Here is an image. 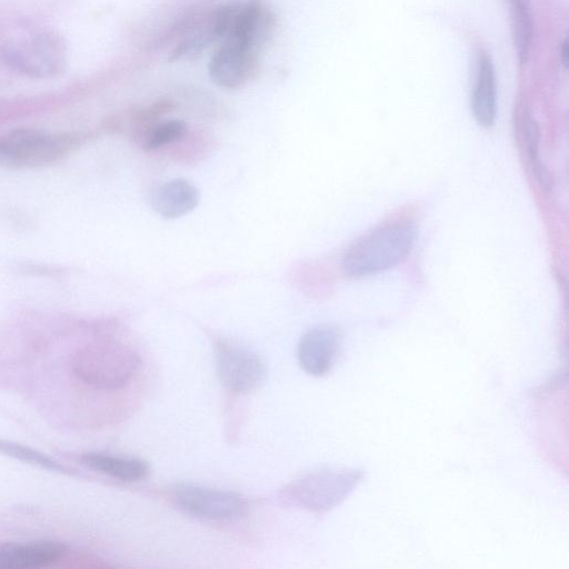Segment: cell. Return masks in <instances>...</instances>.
<instances>
[{
  "mask_svg": "<svg viewBox=\"0 0 569 569\" xmlns=\"http://www.w3.org/2000/svg\"><path fill=\"white\" fill-rule=\"evenodd\" d=\"M417 228L411 221H393L375 229L352 243L342 259L349 277L383 271L403 259L413 246Z\"/></svg>",
  "mask_w": 569,
  "mask_h": 569,
  "instance_id": "obj_1",
  "label": "cell"
},
{
  "mask_svg": "<svg viewBox=\"0 0 569 569\" xmlns=\"http://www.w3.org/2000/svg\"><path fill=\"white\" fill-rule=\"evenodd\" d=\"M139 357L117 342L90 343L78 350L71 370L83 383L99 389H117L127 385L138 371Z\"/></svg>",
  "mask_w": 569,
  "mask_h": 569,
  "instance_id": "obj_2",
  "label": "cell"
},
{
  "mask_svg": "<svg viewBox=\"0 0 569 569\" xmlns=\"http://www.w3.org/2000/svg\"><path fill=\"white\" fill-rule=\"evenodd\" d=\"M80 141L73 133L14 129L0 136V163L14 168L49 164L64 158Z\"/></svg>",
  "mask_w": 569,
  "mask_h": 569,
  "instance_id": "obj_3",
  "label": "cell"
},
{
  "mask_svg": "<svg viewBox=\"0 0 569 569\" xmlns=\"http://www.w3.org/2000/svg\"><path fill=\"white\" fill-rule=\"evenodd\" d=\"M4 62L31 78H50L61 73L67 63V48L53 32H38L11 41L2 48Z\"/></svg>",
  "mask_w": 569,
  "mask_h": 569,
  "instance_id": "obj_4",
  "label": "cell"
},
{
  "mask_svg": "<svg viewBox=\"0 0 569 569\" xmlns=\"http://www.w3.org/2000/svg\"><path fill=\"white\" fill-rule=\"evenodd\" d=\"M363 470L356 468H326L293 481L288 495L300 506L317 512L341 503L362 481Z\"/></svg>",
  "mask_w": 569,
  "mask_h": 569,
  "instance_id": "obj_5",
  "label": "cell"
},
{
  "mask_svg": "<svg viewBox=\"0 0 569 569\" xmlns=\"http://www.w3.org/2000/svg\"><path fill=\"white\" fill-rule=\"evenodd\" d=\"M214 359L221 385L232 392L250 391L263 378L264 365L261 358L246 348L228 341H217Z\"/></svg>",
  "mask_w": 569,
  "mask_h": 569,
  "instance_id": "obj_6",
  "label": "cell"
},
{
  "mask_svg": "<svg viewBox=\"0 0 569 569\" xmlns=\"http://www.w3.org/2000/svg\"><path fill=\"white\" fill-rule=\"evenodd\" d=\"M174 500L187 512L210 520H228L242 513L244 501L233 492L196 485H180Z\"/></svg>",
  "mask_w": 569,
  "mask_h": 569,
  "instance_id": "obj_7",
  "label": "cell"
},
{
  "mask_svg": "<svg viewBox=\"0 0 569 569\" xmlns=\"http://www.w3.org/2000/svg\"><path fill=\"white\" fill-rule=\"evenodd\" d=\"M257 50L232 38H223L208 64L210 79L219 87H240L250 76Z\"/></svg>",
  "mask_w": 569,
  "mask_h": 569,
  "instance_id": "obj_8",
  "label": "cell"
},
{
  "mask_svg": "<svg viewBox=\"0 0 569 569\" xmlns=\"http://www.w3.org/2000/svg\"><path fill=\"white\" fill-rule=\"evenodd\" d=\"M341 339L340 329L331 325L309 329L298 343L297 356L302 369L315 377L328 373L335 365Z\"/></svg>",
  "mask_w": 569,
  "mask_h": 569,
  "instance_id": "obj_9",
  "label": "cell"
},
{
  "mask_svg": "<svg viewBox=\"0 0 569 569\" xmlns=\"http://www.w3.org/2000/svg\"><path fill=\"white\" fill-rule=\"evenodd\" d=\"M54 540L4 542L0 545V569H32L52 565L67 553Z\"/></svg>",
  "mask_w": 569,
  "mask_h": 569,
  "instance_id": "obj_10",
  "label": "cell"
},
{
  "mask_svg": "<svg viewBox=\"0 0 569 569\" xmlns=\"http://www.w3.org/2000/svg\"><path fill=\"white\" fill-rule=\"evenodd\" d=\"M198 202L197 188L184 179H173L158 186L150 197L152 209L167 219L188 214L197 207Z\"/></svg>",
  "mask_w": 569,
  "mask_h": 569,
  "instance_id": "obj_11",
  "label": "cell"
},
{
  "mask_svg": "<svg viewBox=\"0 0 569 569\" xmlns=\"http://www.w3.org/2000/svg\"><path fill=\"white\" fill-rule=\"evenodd\" d=\"M477 79L472 93V112L482 127H491L497 114V89L495 68L491 58L481 53L478 63Z\"/></svg>",
  "mask_w": 569,
  "mask_h": 569,
  "instance_id": "obj_12",
  "label": "cell"
},
{
  "mask_svg": "<svg viewBox=\"0 0 569 569\" xmlns=\"http://www.w3.org/2000/svg\"><path fill=\"white\" fill-rule=\"evenodd\" d=\"M86 467L121 481H138L149 472L146 461L102 452H87L80 458Z\"/></svg>",
  "mask_w": 569,
  "mask_h": 569,
  "instance_id": "obj_13",
  "label": "cell"
},
{
  "mask_svg": "<svg viewBox=\"0 0 569 569\" xmlns=\"http://www.w3.org/2000/svg\"><path fill=\"white\" fill-rule=\"evenodd\" d=\"M515 128L518 137L525 143L533 173L539 182L547 188L550 184V176L539 157V126L522 101H518L515 108Z\"/></svg>",
  "mask_w": 569,
  "mask_h": 569,
  "instance_id": "obj_14",
  "label": "cell"
},
{
  "mask_svg": "<svg viewBox=\"0 0 569 569\" xmlns=\"http://www.w3.org/2000/svg\"><path fill=\"white\" fill-rule=\"evenodd\" d=\"M510 24L515 49L521 64L528 61L533 36L529 0H510Z\"/></svg>",
  "mask_w": 569,
  "mask_h": 569,
  "instance_id": "obj_15",
  "label": "cell"
},
{
  "mask_svg": "<svg viewBox=\"0 0 569 569\" xmlns=\"http://www.w3.org/2000/svg\"><path fill=\"white\" fill-rule=\"evenodd\" d=\"M187 131V126L181 120H168L153 126L142 139L146 150H156L180 140Z\"/></svg>",
  "mask_w": 569,
  "mask_h": 569,
  "instance_id": "obj_16",
  "label": "cell"
},
{
  "mask_svg": "<svg viewBox=\"0 0 569 569\" xmlns=\"http://www.w3.org/2000/svg\"><path fill=\"white\" fill-rule=\"evenodd\" d=\"M0 451L16 459L40 466L49 470L66 473L73 472L72 469L63 466L62 463L54 459H51L50 457L43 455L42 452H39L30 447H26L19 443L0 439Z\"/></svg>",
  "mask_w": 569,
  "mask_h": 569,
  "instance_id": "obj_17",
  "label": "cell"
},
{
  "mask_svg": "<svg viewBox=\"0 0 569 569\" xmlns=\"http://www.w3.org/2000/svg\"><path fill=\"white\" fill-rule=\"evenodd\" d=\"M568 47H569V43H568V39L565 38L562 44H561V53H560V58H561V61L563 63V66L567 68L568 66Z\"/></svg>",
  "mask_w": 569,
  "mask_h": 569,
  "instance_id": "obj_18",
  "label": "cell"
}]
</instances>
